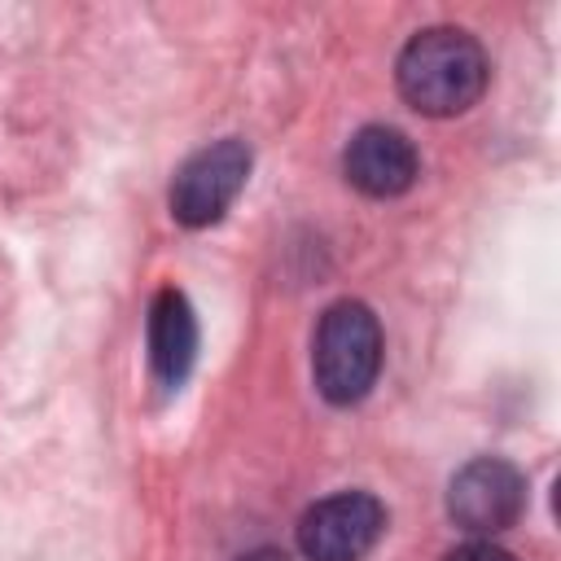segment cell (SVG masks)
<instances>
[{"label":"cell","instance_id":"cell-1","mask_svg":"<svg viewBox=\"0 0 561 561\" xmlns=\"http://www.w3.org/2000/svg\"><path fill=\"white\" fill-rule=\"evenodd\" d=\"M394 83L416 114L456 118L482 101L491 83V61L465 26H425L399 48Z\"/></svg>","mask_w":561,"mask_h":561},{"label":"cell","instance_id":"cell-2","mask_svg":"<svg viewBox=\"0 0 561 561\" xmlns=\"http://www.w3.org/2000/svg\"><path fill=\"white\" fill-rule=\"evenodd\" d=\"M386 359L381 320L359 298H337L324 307L316 337H311V377L324 403L355 408L373 394Z\"/></svg>","mask_w":561,"mask_h":561},{"label":"cell","instance_id":"cell-3","mask_svg":"<svg viewBox=\"0 0 561 561\" xmlns=\"http://www.w3.org/2000/svg\"><path fill=\"white\" fill-rule=\"evenodd\" d=\"M250 162H254V153L237 136H224V140L202 145L197 153H188L175 167L171 188H167L171 219L184 224V228L219 224L232 210V202L241 197V188L250 180Z\"/></svg>","mask_w":561,"mask_h":561},{"label":"cell","instance_id":"cell-4","mask_svg":"<svg viewBox=\"0 0 561 561\" xmlns=\"http://www.w3.org/2000/svg\"><path fill=\"white\" fill-rule=\"evenodd\" d=\"M526 513V473L504 456H473L447 482V517L473 535L491 539L517 526Z\"/></svg>","mask_w":561,"mask_h":561},{"label":"cell","instance_id":"cell-5","mask_svg":"<svg viewBox=\"0 0 561 561\" xmlns=\"http://www.w3.org/2000/svg\"><path fill=\"white\" fill-rule=\"evenodd\" d=\"M386 535V504L373 491H333L298 517L307 561H364Z\"/></svg>","mask_w":561,"mask_h":561},{"label":"cell","instance_id":"cell-6","mask_svg":"<svg viewBox=\"0 0 561 561\" xmlns=\"http://www.w3.org/2000/svg\"><path fill=\"white\" fill-rule=\"evenodd\" d=\"M342 175L355 193L373 197V202H390V197H403L416 175H421V153L416 145L399 131V127H386V123H368L359 127L346 149H342Z\"/></svg>","mask_w":561,"mask_h":561},{"label":"cell","instance_id":"cell-7","mask_svg":"<svg viewBox=\"0 0 561 561\" xmlns=\"http://www.w3.org/2000/svg\"><path fill=\"white\" fill-rule=\"evenodd\" d=\"M149 368L167 390H180L197 364V346H202V329H197V311L184 298V289L167 285L153 294L149 302Z\"/></svg>","mask_w":561,"mask_h":561},{"label":"cell","instance_id":"cell-8","mask_svg":"<svg viewBox=\"0 0 561 561\" xmlns=\"http://www.w3.org/2000/svg\"><path fill=\"white\" fill-rule=\"evenodd\" d=\"M443 561H517L508 548H500L495 539H469L460 548H451Z\"/></svg>","mask_w":561,"mask_h":561},{"label":"cell","instance_id":"cell-9","mask_svg":"<svg viewBox=\"0 0 561 561\" xmlns=\"http://www.w3.org/2000/svg\"><path fill=\"white\" fill-rule=\"evenodd\" d=\"M241 561H294V557L280 552V548H254V552H245Z\"/></svg>","mask_w":561,"mask_h":561}]
</instances>
